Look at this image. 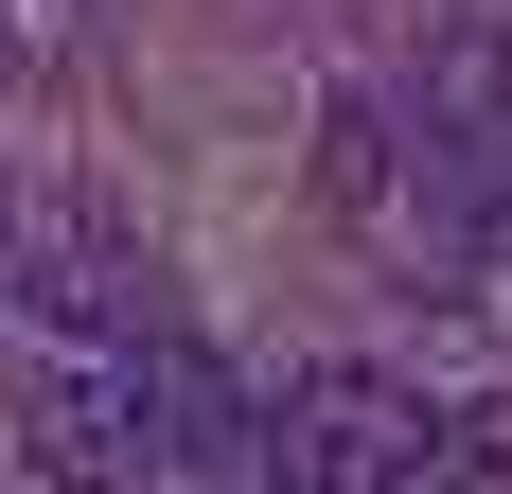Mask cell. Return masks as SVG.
<instances>
[{"mask_svg":"<svg viewBox=\"0 0 512 494\" xmlns=\"http://www.w3.org/2000/svg\"><path fill=\"white\" fill-rule=\"evenodd\" d=\"M0 424H18V477H53V494H142L159 477L142 353H36V371L0 389Z\"/></svg>","mask_w":512,"mask_h":494,"instance_id":"3","label":"cell"},{"mask_svg":"<svg viewBox=\"0 0 512 494\" xmlns=\"http://www.w3.org/2000/svg\"><path fill=\"white\" fill-rule=\"evenodd\" d=\"M265 494H424V406L354 353L265 389Z\"/></svg>","mask_w":512,"mask_h":494,"instance_id":"2","label":"cell"},{"mask_svg":"<svg viewBox=\"0 0 512 494\" xmlns=\"http://www.w3.org/2000/svg\"><path fill=\"white\" fill-rule=\"evenodd\" d=\"M0 300L53 318L71 353H142V336H159V265H142V230H124L106 195L18 212V230H0Z\"/></svg>","mask_w":512,"mask_h":494,"instance_id":"1","label":"cell"},{"mask_svg":"<svg viewBox=\"0 0 512 494\" xmlns=\"http://www.w3.org/2000/svg\"><path fill=\"white\" fill-rule=\"evenodd\" d=\"M318 195H336V212H389V106H371V89L318 106Z\"/></svg>","mask_w":512,"mask_h":494,"instance_id":"5","label":"cell"},{"mask_svg":"<svg viewBox=\"0 0 512 494\" xmlns=\"http://www.w3.org/2000/svg\"><path fill=\"white\" fill-rule=\"evenodd\" d=\"M424 494H512V389L424 406Z\"/></svg>","mask_w":512,"mask_h":494,"instance_id":"4","label":"cell"},{"mask_svg":"<svg viewBox=\"0 0 512 494\" xmlns=\"http://www.w3.org/2000/svg\"><path fill=\"white\" fill-rule=\"evenodd\" d=\"M0 89H18V18H0Z\"/></svg>","mask_w":512,"mask_h":494,"instance_id":"6","label":"cell"}]
</instances>
